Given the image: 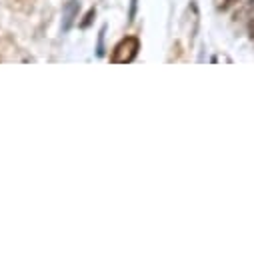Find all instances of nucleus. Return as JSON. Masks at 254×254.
<instances>
[{
	"mask_svg": "<svg viewBox=\"0 0 254 254\" xmlns=\"http://www.w3.org/2000/svg\"><path fill=\"white\" fill-rule=\"evenodd\" d=\"M138 50H140V40H138V36H124V38L112 48L110 62H112V64H128V62H132V60L138 56Z\"/></svg>",
	"mask_w": 254,
	"mask_h": 254,
	"instance_id": "1",
	"label": "nucleus"
},
{
	"mask_svg": "<svg viewBox=\"0 0 254 254\" xmlns=\"http://www.w3.org/2000/svg\"><path fill=\"white\" fill-rule=\"evenodd\" d=\"M78 8H80L78 0H68V2H66L64 12H62V32H68L70 30V26L74 24V20L78 16Z\"/></svg>",
	"mask_w": 254,
	"mask_h": 254,
	"instance_id": "2",
	"label": "nucleus"
},
{
	"mask_svg": "<svg viewBox=\"0 0 254 254\" xmlns=\"http://www.w3.org/2000/svg\"><path fill=\"white\" fill-rule=\"evenodd\" d=\"M104 32H106V28L102 26L100 36H98V48H96V54H98V56H102V54H104Z\"/></svg>",
	"mask_w": 254,
	"mask_h": 254,
	"instance_id": "3",
	"label": "nucleus"
},
{
	"mask_svg": "<svg viewBox=\"0 0 254 254\" xmlns=\"http://www.w3.org/2000/svg\"><path fill=\"white\" fill-rule=\"evenodd\" d=\"M94 14H96V10H94V8H90V10L86 12V16H84V22H80V26H82V28H86V26L90 24V20H92V16H94Z\"/></svg>",
	"mask_w": 254,
	"mask_h": 254,
	"instance_id": "4",
	"label": "nucleus"
},
{
	"mask_svg": "<svg viewBox=\"0 0 254 254\" xmlns=\"http://www.w3.org/2000/svg\"><path fill=\"white\" fill-rule=\"evenodd\" d=\"M236 2H238V0H224V2L220 4V8H222V10H226V8H230L232 4H236Z\"/></svg>",
	"mask_w": 254,
	"mask_h": 254,
	"instance_id": "5",
	"label": "nucleus"
},
{
	"mask_svg": "<svg viewBox=\"0 0 254 254\" xmlns=\"http://www.w3.org/2000/svg\"><path fill=\"white\" fill-rule=\"evenodd\" d=\"M134 14H136V0H132V6H130V20H134Z\"/></svg>",
	"mask_w": 254,
	"mask_h": 254,
	"instance_id": "6",
	"label": "nucleus"
},
{
	"mask_svg": "<svg viewBox=\"0 0 254 254\" xmlns=\"http://www.w3.org/2000/svg\"><path fill=\"white\" fill-rule=\"evenodd\" d=\"M252 4H254V0H252Z\"/></svg>",
	"mask_w": 254,
	"mask_h": 254,
	"instance_id": "7",
	"label": "nucleus"
}]
</instances>
